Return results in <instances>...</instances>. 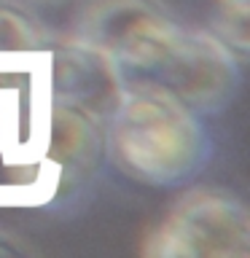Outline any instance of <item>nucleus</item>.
<instances>
[{
    "label": "nucleus",
    "mask_w": 250,
    "mask_h": 258,
    "mask_svg": "<svg viewBox=\"0 0 250 258\" xmlns=\"http://www.w3.org/2000/svg\"><path fill=\"white\" fill-rule=\"evenodd\" d=\"M48 94L43 62L32 54H0V205L54 199V175L43 153Z\"/></svg>",
    "instance_id": "2"
},
{
    "label": "nucleus",
    "mask_w": 250,
    "mask_h": 258,
    "mask_svg": "<svg viewBox=\"0 0 250 258\" xmlns=\"http://www.w3.org/2000/svg\"><path fill=\"white\" fill-rule=\"evenodd\" d=\"M153 76L197 116H213L237 94L239 59L215 32L183 30Z\"/></svg>",
    "instance_id": "5"
},
{
    "label": "nucleus",
    "mask_w": 250,
    "mask_h": 258,
    "mask_svg": "<svg viewBox=\"0 0 250 258\" xmlns=\"http://www.w3.org/2000/svg\"><path fill=\"white\" fill-rule=\"evenodd\" d=\"M183 27L156 0H94L76 38L108 54L121 70L156 73Z\"/></svg>",
    "instance_id": "4"
},
{
    "label": "nucleus",
    "mask_w": 250,
    "mask_h": 258,
    "mask_svg": "<svg viewBox=\"0 0 250 258\" xmlns=\"http://www.w3.org/2000/svg\"><path fill=\"white\" fill-rule=\"evenodd\" d=\"M38 48V32L24 16L0 8V54H32Z\"/></svg>",
    "instance_id": "8"
},
{
    "label": "nucleus",
    "mask_w": 250,
    "mask_h": 258,
    "mask_svg": "<svg viewBox=\"0 0 250 258\" xmlns=\"http://www.w3.org/2000/svg\"><path fill=\"white\" fill-rule=\"evenodd\" d=\"M43 153L54 175V199L68 185H78L97 169L105 153V121L48 100Z\"/></svg>",
    "instance_id": "7"
},
{
    "label": "nucleus",
    "mask_w": 250,
    "mask_h": 258,
    "mask_svg": "<svg viewBox=\"0 0 250 258\" xmlns=\"http://www.w3.org/2000/svg\"><path fill=\"white\" fill-rule=\"evenodd\" d=\"M140 250L148 258H247V207L226 188H189L145 234Z\"/></svg>",
    "instance_id": "3"
},
{
    "label": "nucleus",
    "mask_w": 250,
    "mask_h": 258,
    "mask_svg": "<svg viewBox=\"0 0 250 258\" xmlns=\"http://www.w3.org/2000/svg\"><path fill=\"white\" fill-rule=\"evenodd\" d=\"M218 14H250V0H215Z\"/></svg>",
    "instance_id": "9"
},
{
    "label": "nucleus",
    "mask_w": 250,
    "mask_h": 258,
    "mask_svg": "<svg viewBox=\"0 0 250 258\" xmlns=\"http://www.w3.org/2000/svg\"><path fill=\"white\" fill-rule=\"evenodd\" d=\"M40 3H65V0H40Z\"/></svg>",
    "instance_id": "10"
},
{
    "label": "nucleus",
    "mask_w": 250,
    "mask_h": 258,
    "mask_svg": "<svg viewBox=\"0 0 250 258\" xmlns=\"http://www.w3.org/2000/svg\"><path fill=\"white\" fill-rule=\"evenodd\" d=\"M105 153L121 175L145 185H177L210 156L199 116L156 78H129L105 121Z\"/></svg>",
    "instance_id": "1"
},
{
    "label": "nucleus",
    "mask_w": 250,
    "mask_h": 258,
    "mask_svg": "<svg viewBox=\"0 0 250 258\" xmlns=\"http://www.w3.org/2000/svg\"><path fill=\"white\" fill-rule=\"evenodd\" d=\"M124 70L100 48L73 38L43 56V86L51 102L108 121L124 92Z\"/></svg>",
    "instance_id": "6"
}]
</instances>
